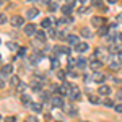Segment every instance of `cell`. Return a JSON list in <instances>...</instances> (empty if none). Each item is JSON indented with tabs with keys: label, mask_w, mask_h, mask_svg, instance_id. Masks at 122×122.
Here are the masks:
<instances>
[{
	"label": "cell",
	"mask_w": 122,
	"mask_h": 122,
	"mask_svg": "<svg viewBox=\"0 0 122 122\" xmlns=\"http://www.w3.org/2000/svg\"><path fill=\"white\" fill-rule=\"evenodd\" d=\"M0 121H2V116H0Z\"/></svg>",
	"instance_id": "47"
},
{
	"label": "cell",
	"mask_w": 122,
	"mask_h": 122,
	"mask_svg": "<svg viewBox=\"0 0 122 122\" xmlns=\"http://www.w3.org/2000/svg\"><path fill=\"white\" fill-rule=\"evenodd\" d=\"M39 96H41V99H47V93L46 91H39Z\"/></svg>",
	"instance_id": "38"
},
{
	"label": "cell",
	"mask_w": 122,
	"mask_h": 122,
	"mask_svg": "<svg viewBox=\"0 0 122 122\" xmlns=\"http://www.w3.org/2000/svg\"><path fill=\"white\" fill-rule=\"evenodd\" d=\"M65 76H67V73L64 70H59V72H57V78H59V80H64Z\"/></svg>",
	"instance_id": "27"
},
{
	"label": "cell",
	"mask_w": 122,
	"mask_h": 122,
	"mask_svg": "<svg viewBox=\"0 0 122 122\" xmlns=\"http://www.w3.org/2000/svg\"><path fill=\"white\" fill-rule=\"evenodd\" d=\"M76 67H78L80 70H83V68H86V60H85L83 57H80V59L76 60Z\"/></svg>",
	"instance_id": "18"
},
{
	"label": "cell",
	"mask_w": 122,
	"mask_h": 122,
	"mask_svg": "<svg viewBox=\"0 0 122 122\" xmlns=\"http://www.w3.org/2000/svg\"><path fill=\"white\" fill-rule=\"evenodd\" d=\"M90 47H88V44L86 42H80V44H76L75 46V52H78V54H83V52H86Z\"/></svg>",
	"instance_id": "10"
},
{
	"label": "cell",
	"mask_w": 122,
	"mask_h": 122,
	"mask_svg": "<svg viewBox=\"0 0 122 122\" xmlns=\"http://www.w3.org/2000/svg\"><path fill=\"white\" fill-rule=\"evenodd\" d=\"M56 122H62V121H56Z\"/></svg>",
	"instance_id": "46"
},
{
	"label": "cell",
	"mask_w": 122,
	"mask_h": 122,
	"mask_svg": "<svg viewBox=\"0 0 122 122\" xmlns=\"http://www.w3.org/2000/svg\"><path fill=\"white\" fill-rule=\"evenodd\" d=\"M80 34H81L83 38H86V39L93 36V33H91V29H90V28H81V29H80Z\"/></svg>",
	"instance_id": "15"
},
{
	"label": "cell",
	"mask_w": 122,
	"mask_h": 122,
	"mask_svg": "<svg viewBox=\"0 0 122 122\" xmlns=\"http://www.w3.org/2000/svg\"><path fill=\"white\" fill-rule=\"evenodd\" d=\"M91 78H93L94 83H103L104 80H106V76L101 73V72H93V75H91Z\"/></svg>",
	"instance_id": "8"
},
{
	"label": "cell",
	"mask_w": 122,
	"mask_h": 122,
	"mask_svg": "<svg viewBox=\"0 0 122 122\" xmlns=\"http://www.w3.org/2000/svg\"><path fill=\"white\" fill-rule=\"evenodd\" d=\"M29 107H31L33 112H41V111H42V106H41L39 103H31V104H29Z\"/></svg>",
	"instance_id": "16"
},
{
	"label": "cell",
	"mask_w": 122,
	"mask_h": 122,
	"mask_svg": "<svg viewBox=\"0 0 122 122\" xmlns=\"http://www.w3.org/2000/svg\"><path fill=\"white\" fill-rule=\"evenodd\" d=\"M51 103H52V106H54V107H57V109H60V107H65L62 96H54V98L51 99Z\"/></svg>",
	"instance_id": "3"
},
{
	"label": "cell",
	"mask_w": 122,
	"mask_h": 122,
	"mask_svg": "<svg viewBox=\"0 0 122 122\" xmlns=\"http://www.w3.org/2000/svg\"><path fill=\"white\" fill-rule=\"evenodd\" d=\"M114 109H116V112H122V103H117L114 106Z\"/></svg>",
	"instance_id": "31"
},
{
	"label": "cell",
	"mask_w": 122,
	"mask_h": 122,
	"mask_svg": "<svg viewBox=\"0 0 122 122\" xmlns=\"http://www.w3.org/2000/svg\"><path fill=\"white\" fill-rule=\"evenodd\" d=\"M25 54H26V49L21 47V49H20V56H25Z\"/></svg>",
	"instance_id": "39"
},
{
	"label": "cell",
	"mask_w": 122,
	"mask_h": 122,
	"mask_svg": "<svg viewBox=\"0 0 122 122\" xmlns=\"http://www.w3.org/2000/svg\"><path fill=\"white\" fill-rule=\"evenodd\" d=\"M90 67H91V70H94V72H98L101 67H103V62L101 60H96V59H93L91 62H90Z\"/></svg>",
	"instance_id": "12"
},
{
	"label": "cell",
	"mask_w": 122,
	"mask_h": 122,
	"mask_svg": "<svg viewBox=\"0 0 122 122\" xmlns=\"http://www.w3.org/2000/svg\"><path fill=\"white\" fill-rule=\"evenodd\" d=\"M23 31H25V34H26V36H33V34H36V33H38L36 26H34V25H31V23H29L28 26H25Z\"/></svg>",
	"instance_id": "7"
},
{
	"label": "cell",
	"mask_w": 122,
	"mask_h": 122,
	"mask_svg": "<svg viewBox=\"0 0 122 122\" xmlns=\"http://www.w3.org/2000/svg\"><path fill=\"white\" fill-rule=\"evenodd\" d=\"M34 36H36V41H39L41 44H42V42L46 41V34H44V31H38V33H36Z\"/></svg>",
	"instance_id": "17"
},
{
	"label": "cell",
	"mask_w": 122,
	"mask_h": 122,
	"mask_svg": "<svg viewBox=\"0 0 122 122\" xmlns=\"http://www.w3.org/2000/svg\"><path fill=\"white\" fill-rule=\"evenodd\" d=\"M39 15V10L34 8V7H31V8H28V11H26V16H28L29 20H34L36 16Z\"/></svg>",
	"instance_id": "11"
},
{
	"label": "cell",
	"mask_w": 122,
	"mask_h": 122,
	"mask_svg": "<svg viewBox=\"0 0 122 122\" xmlns=\"http://www.w3.org/2000/svg\"><path fill=\"white\" fill-rule=\"evenodd\" d=\"M3 86H5V81H3V80H2V76H0V88H3Z\"/></svg>",
	"instance_id": "43"
},
{
	"label": "cell",
	"mask_w": 122,
	"mask_h": 122,
	"mask_svg": "<svg viewBox=\"0 0 122 122\" xmlns=\"http://www.w3.org/2000/svg\"><path fill=\"white\" fill-rule=\"evenodd\" d=\"M91 25H93V28H103L104 18H101V16H93L91 18Z\"/></svg>",
	"instance_id": "5"
},
{
	"label": "cell",
	"mask_w": 122,
	"mask_h": 122,
	"mask_svg": "<svg viewBox=\"0 0 122 122\" xmlns=\"http://www.w3.org/2000/svg\"><path fill=\"white\" fill-rule=\"evenodd\" d=\"M98 93L107 98V94H111V86H109V85H101L99 90H98Z\"/></svg>",
	"instance_id": "9"
},
{
	"label": "cell",
	"mask_w": 122,
	"mask_h": 122,
	"mask_svg": "<svg viewBox=\"0 0 122 122\" xmlns=\"http://www.w3.org/2000/svg\"><path fill=\"white\" fill-rule=\"evenodd\" d=\"M86 11H88V8H83V7L78 8V13H86Z\"/></svg>",
	"instance_id": "40"
},
{
	"label": "cell",
	"mask_w": 122,
	"mask_h": 122,
	"mask_svg": "<svg viewBox=\"0 0 122 122\" xmlns=\"http://www.w3.org/2000/svg\"><path fill=\"white\" fill-rule=\"evenodd\" d=\"M73 7H75V2H68V3H65V5L62 7V13H64V15H68Z\"/></svg>",
	"instance_id": "13"
},
{
	"label": "cell",
	"mask_w": 122,
	"mask_h": 122,
	"mask_svg": "<svg viewBox=\"0 0 122 122\" xmlns=\"http://www.w3.org/2000/svg\"><path fill=\"white\" fill-rule=\"evenodd\" d=\"M51 25H52L51 18H44L42 21H41V26H42V28H51Z\"/></svg>",
	"instance_id": "21"
},
{
	"label": "cell",
	"mask_w": 122,
	"mask_h": 122,
	"mask_svg": "<svg viewBox=\"0 0 122 122\" xmlns=\"http://www.w3.org/2000/svg\"><path fill=\"white\" fill-rule=\"evenodd\" d=\"M57 8H59V5H57V3H49V10H51V11H56Z\"/></svg>",
	"instance_id": "30"
},
{
	"label": "cell",
	"mask_w": 122,
	"mask_h": 122,
	"mask_svg": "<svg viewBox=\"0 0 122 122\" xmlns=\"http://www.w3.org/2000/svg\"><path fill=\"white\" fill-rule=\"evenodd\" d=\"M80 122H88V121H80Z\"/></svg>",
	"instance_id": "45"
},
{
	"label": "cell",
	"mask_w": 122,
	"mask_h": 122,
	"mask_svg": "<svg viewBox=\"0 0 122 122\" xmlns=\"http://www.w3.org/2000/svg\"><path fill=\"white\" fill-rule=\"evenodd\" d=\"M26 88H28V86H26V83H20L18 86H16V90H18V91H25Z\"/></svg>",
	"instance_id": "29"
},
{
	"label": "cell",
	"mask_w": 122,
	"mask_h": 122,
	"mask_svg": "<svg viewBox=\"0 0 122 122\" xmlns=\"http://www.w3.org/2000/svg\"><path fill=\"white\" fill-rule=\"evenodd\" d=\"M21 101H23V104H31V98H29V94H21Z\"/></svg>",
	"instance_id": "23"
},
{
	"label": "cell",
	"mask_w": 122,
	"mask_h": 122,
	"mask_svg": "<svg viewBox=\"0 0 122 122\" xmlns=\"http://www.w3.org/2000/svg\"><path fill=\"white\" fill-rule=\"evenodd\" d=\"M3 23H7V15L0 13V25H3Z\"/></svg>",
	"instance_id": "32"
},
{
	"label": "cell",
	"mask_w": 122,
	"mask_h": 122,
	"mask_svg": "<svg viewBox=\"0 0 122 122\" xmlns=\"http://www.w3.org/2000/svg\"><path fill=\"white\" fill-rule=\"evenodd\" d=\"M10 83L13 85V86H18V85L21 83V81H20V78H18V76L15 75V76H11V80H10Z\"/></svg>",
	"instance_id": "24"
},
{
	"label": "cell",
	"mask_w": 122,
	"mask_h": 122,
	"mask_svg": "<svg viewBox=\"0 0 122 122\" xmlns=\"http://www.w3.org/2000/svg\"><path fill=\"white\" fill-rule=\"evenodd\" d=\"M90 103H93V104H96V103H99V99H98V96H94V94H90Z\"/></svg>",
	"instance_id": "28"
},
{
	"label": "cell",
	"mask_w": 122,
	"mask_h": 122,
	"mask_svg": "<svg viewBox=\"0 0 122 122\" xmlns=\"http://www.w3.org/2000/svg\"><path fill=\"white\" fill-rule=\"evenodd\" d=\"M49 36H51V38H56V36H59V34H57V31L54 28L51 29V31H49Z\"/></svg>",
	"instance_id": "36"
},
{
	"label": "cell",
	"mask_w": 122,
	"mask_h": 122,
	"mask_svg": "<svg viewBox=\"0 0 122 122\" xmlns=\"http://www.w3.org/2000/svg\"><path fill=\"white\" fill-rule=\"evenodd\" d=\"M13 73V65H10V64H7V65L2 67V70H0V76H8Z\"/></svg>",
	"instance_id": "4"
},
{
	"label": "cell",
	"mask_w": 122,
	"mask_h": 122,
	"mask_svg": "<svg viewBox=\"0 0 122 122\" xmlns=\"http://www.w3.org/2000/svg\"><path fill=\"white\" fill-rule=\"evenodd\" d=\"M73 65H76V62H75V60H73V59H68V67H67V68L70 70V68H72V67H73Z\"/></svg>",
	"instance_id": "33"
},
{
	"label": "cell",
	"mask_w": 122,
	"mask_h": 122,
	"mask_svg": "<svg viewBox=\"0 0 122 122\" xmlns=\"http://www.w3.org/2000/svg\"><path fill=\"white\" fill-rule=\"evenodd\" d=\"M8 47L11 49V51H13V49H16L18 46H16V44H11V42H8Z\"/></svg>",
	"instance_id": "41"
},
{
	"label": "cell",
	"mask_w": 122,
	"mask_h": 122,
	"mask_svg": "<svg viewBox=\"0 0 122 122\" xmlns=\"http://www.w3.org/2000/svg\"><path fill=\"white\" fill-rule=\"evenodd\" d=\"M67 42H68V44L76 46V44H80V38H78V36H75V34H68V36H67Z\"/></svg>",
	"instance_id": "14"
},
{
	"label": "cell",
	"mask_w": 122,
	"mask_h": 122,
	"mask_svg": "<svg viewBox=\"0 0 122 122\" xmlns=\"http://www.w3.org/2000/svg\"><path fill=\"white\" fill-rule=\"evenodd\" d=\"M65 111L70 114V116H76V107L72 106V104H70V106H65Z\"/></svg>",
	"instance_id": "19"
},
{
	"label": "cell",
	"mask_w": 122,
	"mask_h": 122,
	"mask_svg": "<svg viewBox=\"0 0 122 122\" xmlns=\"http://www.w3.org/2000/svg\"><path fill=\"white\" fill-rule=\"evenodd\" d=\"M109 67H111V70H121V62H117V60H114V62H111L109 64Z\"/></svg>",
	"instance_id": "20"
},
{
	"label": "cell",
	"mask_w": 122,
	"mask_h": 122,
	"mask_svg": "<svg viewBox=\"0 0 122 122\" xmlns=\"http://www.w3.org/2000/svg\"><path fill=\"white\" fill-rule=\"evenodd\" d=\"M116 99H117V103H122V90L116 91Z\"/></svg>",
	"instance_id": "26"
},
{
	"label": "cell",
	"mask_w": 122,
	"mask_h": 122,
	"mask_svg": "<svg viewBox=\"0 0 122 122\" xmlns=\"http://www.w3.org/2000/svg\"><path fill=\"white\" fill-rule=\"evenodd\" d=\"M99 34H101V36H107V34H109V28H107V26L99 28Z\"/></svg>",
	"instance_id": "25"
},
{
	"label": "cell",
	"mask_w": 122,
	"mask_h": 122,
	"mask_svg": "<svg viewBox=\"0 0 122 122\" xmlns=\"http://www.w3.org/2000/svg\"><path fill=\"white\" fill-rule=\"evenodd\" d=\"M51 64H52V67H54V68H57V67L60 65V62H59L57 59H52V62H51Z\"/></svg>",
	"instance_id": "34"
},
{
	"label": "cell",
	"mask_w": 122,
	"mask_h": 122,
	"mask_svg": "<svg viewBox=\"0 0 122 122\" xmlns=\"http://www.w3.org/2000/svg\"><path fill=\"white\" fill-rule=\"evenodd\" d=\"M26 122H38V119H36V116H29L26 119Z\"/></svg>",
	"instance_id": "37"
},
{
	"label": "cell",
	"mask_w": 122,
	"mask_h": 122,
	"mask_svg": "<svg viewBox=\"0 0 122 122\" xmlns=\"http://www.w3.org/2000/svg\"><path fill=\"white\" fill-rule=\"evenodd\" d=\"M57 91L60 93V96H68V93H70V85H68V83L60 85V86L57 88Z\"/></svg>",
	"instance_id": "6"
},
{
	"label": "cell",
	"mask_w": 122,
	"mask_h": 122,
	"mask_svg": "<svg viewBox=\"0 0 122 122\" xmlns=\"http://www.w3.org/2000/svg\"><path fill=\"white\" fill-rule=\"evenodd\" d=\"M64 54H65V56L70 54V49H68V47H64Z\"/></svg>",
	"instance_id": "42"
},
{
	"label": "cell",
	"mask_w": 122,
	"mask_h": 122,
	"mask_svg": "<svg viewBox=\"0 0 122 122\" xmlns=\"http://www.w3.org/2000/svg\"><path fill=\"white\" fill-rule=\"evenodd\" d=\"M68 96H70V99H73V101L80 99V98H81L80 88H78L76 85H70V93H68Z\"/></svg>",
	"instance_id": "1"
},
{
	"label": "cell",
	"mask_w": 122,
	"mask_h": 122,
	"mask_svg": "<svg viewBox=\"0 0 122 122\" xmlns=\"http://www.w3.org/2000/svg\"><path fill=\"white\" fill-rule=\"evenodd\" d=\"M5 122H16V117H13V116H8V117H5Z\"/></svg>",
	"instance_id": "35"
},
{
	"label": "cell",
	"mask_w": 122,
	"mask_h": 122,
	"mask_svg": "<svg viewBox=\"0 0 122 122\" xmlns=\"http://www.w3.org/2000/svg\"><path fill=\"white\" fill-rule=\"evenodd\" d=\"M10 23H11V26H13V28H21V26L25 25V20L21 18L20 15H15L13 18L10 20Z\"/></svg>",
	"instance_id": "2"
},
{
	"label": "cell",
	"mask_w": 122,
	"mask_h": 122,
	"mask_svg": "<svg viewBox=\"0 0 122 122\" xmlns=\"http://www.w3.org/2000/svg\"><path fill=\"white\" fill-rule=\"evenodd\" d=\"M101 104H103V106H106V107H111V106H112V99L104 98V99H101Z\"/></svg>",
	"instance_id": "22"
},
{
	"label": "cell",
	"mask_w": 122,
	"mask_h": 122,
	"mask_svg": "<svg viewBox=\"0 0 122 122\" xmlns=\"http://www.w3.org/2000/svg\"><path fill=\"white\" fill-rule=\"evenodd\" d=\"M119 39H122V34H119Z\"/></svg>",
	"instance_id": "44"
}]
</instances>
